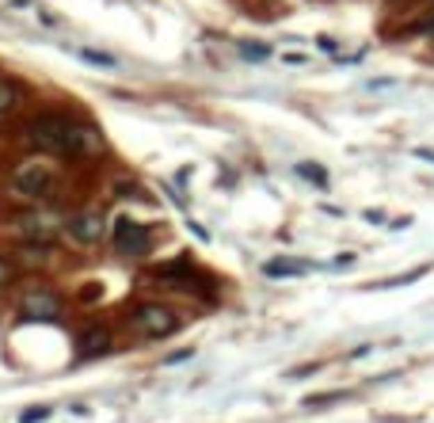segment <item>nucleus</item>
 I'll return each instance as SVG.
<instances>
[{
	"label": "nucleus",
	"instance_id": "obj_1",
	"mask_svg": "<svg viewBox=\"0 0 434 423\" xmlns=\"http://www.w3.org/2000/svg\"><path fill=\"white\" fill-rule=\"evenodd\" d=\"M27 137L35 149L54 153V157H92L103 149V137L84 122H72L65 115H38L27 126Z\"/></svg>",
	"mask_w": 434,
	"mask_h": 423
},
{
	"label": "nucleus",
	"instance_id": "obj_2",
	"mask_svg": "<svg viewBox=\"0 0 434 423\" xmlns=\"http://www.w3.org/2000/svg\"><path fill=\"white\" fill-rule=\"evenodd\" d=\"M175 313L168 305H156V302H145L134 309V328L141 332V336H149V339H164V336H172L175 332Z\"/></svg>",
	"mask_w": 434,
	"mask_h": 423
},
{
	"label": "nucleus",
	"instance_id": "obj_3",
	"mask_svg": "<svg viewBox=\"0 0 434 423\" xmlns=\"http://www.w3.org/2000/svg\"><path fill=\"white\" fill-rule=\"evenodd\" d=\"M111 244H115L118 256H145V248H149V229L138 225L134 217H115V225H111Z\"/></svg>",
	"mask_w": 434,
	"mask_h": 423
},
{
	"label": "nucleus",
	"instance_id": "obj_4",
	"mask_svg": "<svg viewBox=\"0 0 434 423\" xmlns=\"http://www.w3.org/2000/svg\"><path fill=\"white\" fill-rule=\"evenodd\" d=\"M50 183H54V176H50V168H42V164H23L19 172L12 176V187L19 194H27V199H42V194L50 191Z\"/></svg>",
	"mask_w": 434,
	"mask_h": 423
},
{
	"label": "nucleus",
	"instance_id": "obj_5",
	"mask_svg": "<svg viewBox=\"0 0 434 423\" xmlns=\"http://www.w3.org/2000/svg\"><path fill=\"white\" fill-rule=\"evenodd\" d=\"M15 225H19L23 240H31V244H50L61 233V222L54 214H23Z\"/></svg>",
	"mask_w": 434,
	"mask_h": 423
},
{
	"label": "nucleus",
	"instance_id": "obj_6",
	"mask_svg": "<svg viewBox=\"0 0 434 423\" xmlns=\"http://www.w3.org/2000/svg\"><path fill=\"white\" fill-rule=\"evenodd\" d=\"M65 229H69V237L77 240V244H95V240L103 237V214H99V210L72 214L69 222H65Z\"/></svg>",
	"mask_w": 434,
	"mask_h": 423
},
{
	"label": "nucleus",
	"instance_id": "obj_7",
	"mask_svg": "<svg viewBox=\"0 0 434 423\" xmlns=\"http://www.w3.org/2000/svg\"><path fill=\"white\" fill-rule=\"evenodd\" d=\"M23 313L35 316V321H50V316L61 313V298L54 294V290H31V294L23 298Z\"/></svg>",
	"mask_w": 434,
	"mask_h": 423
},
{
	"label": "nucleus",
	"instance_id": "obj_8",
	"mask_svg": "<svg viewBox=\"0 0 434 423\" xmlns=\"http://www.w3.org/2000/svg\"><path fill=\"white\" fill-rule=\"evenodd\" d=\"M115 347V339H111L107 328H92L80 336V359H103V355Z\"/></svg>",
	"mask_w": 434,
	"mask_h": 423
},
{
	"label": "nucleus",
	"instance_id": "obj_9",
	"mask_svg": "<svg viewBox=\"0 0 434 423\" xmlns=\"http://www.w3.org/2000/svg\"><path fill=\"white\" fill-rule=\"evenodd\" d=\"M312 263H301V259H271L263 263V275L267 279H297V275H309Z\"/></svg>",
	"mask_w": 434,
	"mask_h": 423
},
{
	"label": "nucleus",
	"instance_id": "obj_10",
	"mask_svg": "<svg viewBox=\"0 0 434 423\" xmlns=\"http://www.w3.org/2000/svg\"><path fill=\"white\" fill-rule=\"evenodd\" d=\"M19 103V88L12 84V80H4L0 77V115H8V111Z\"/></svg>",
	"mask_w": 434,
	"mask_h": 423
},
{
	"label": "nucleus",
	"instance_id": "obj_11",
	"mask_svg": "<svg viewBox=\"0 0 434 423\" xmlns=\"http://www.w3.org/2000/svg\"><path fill=\"white\" fill-rule=\"evenodd\" d=\"M297 176L309 180V183H316V187H328V172H324V168H316V164H297Z\"/></svg>",
	"mask_w": 434,
	"mask_h": 423
},
{
	"label": "nucleus",
	"instance_id": "obj_12",
	"mask_svg": "<svg viewBox=\"0 0 434 423\" xmlns=\"http://www.w3.org/2000/svg\"><path fill=\"white\" fill-rule=\"evenodd\" d=\"M240 54L248 61H267L271 58V46H259V43H240Z\"/></svg>",
	"mask_w": 434,
	"mask_h": 423
},
{
	"label": "nucleus",
	"instance_id": "obj_13",
	"mask_svg": "<svg viewBox=\"0 0 434 423\" xmlns=\"http://www.w3.org/2000/svg\"><path fill=\"white\" fill-rule=\"evenodd\" d=\"M50 416H54V408H50V404H38V408L23 412L19 423H42V420H50Z\"/></svg>",
	"mask_w": 434,
	"mask_h": 423
},
{
	"label": "nucleus",
	"instance_id": "obj_14",
	"mask_svg": "<svg viewBox=\"0 0 434 423\" xmlns=\"http://www.w3.org/2000/svg\"><path fill=\"white\" fill-rule=\"evenodd\" d=\"M80 58L92 61V65H103V69H115V58L111 54H99V50H80Z\"/></svg>",
	"mask_w": 434,
	"mask_h": 423
},
{
	"label": "nucleus",
	"instance_id": "obj_15",
	"mask_svg": "<svg viewBox=\"0 0 434 423\" xmlns=\"http://www.w3.org/2000/svg\"><path fill=\"white\" fill-rule=\"evenodd\" d=\"M12 279H15V263H8V259L0 256V290L12 286Z\"/></svg>",
	"mask_w": 434,
	"mask_h": 423
},
{
	"label": "nucleus",
	"instance_id": "obj_16",
	"mask_svg": "<svg viewBox=\"0 0 434 423\" xmlns=\"http://www.w3.org/2000/svg\"><path fill=\"white\" fill-rule=\"evenodd\" d=\"M320 362H309V366H297V370H289V378H309V374H316Z\"/></svg>",
	"mask_w": 434,
	"mask_h": 423
},
{
	"label": "nucleus",
	"instance_id": "obj_17",
	"mask_svg": "<svg viewBox=\"0 0 434 423\" xmlns=\"http://www.w3.org/2000/svg\"><path fill=\"white\" fill-rule=\"evenodd\" d=\"M351 263H355V252H343V256H339V259H335V263H332V267H339V271H343V267H351Z\"/></svg>",
	"mask_w": 434,
	"mask_h": 423
},
{
	"label": "nucleus",
	"instance_id": "obj_18",
	"mask_svg": "<svg viewBox=\"0 0 434 423\" xmlns=\"http://www.w3.org/2000/svg\"><path fill=\"white\" fill-rule=\"evenodd\" d=\"M316 46H320V50H324V54H335V38H316Z\"/></svg>",
	"mask_w": 434,
	"mask_h": 423
},
{
	"label": "nucleus",
	"instance_id": "obj_19",
	"mask_svg": "<svg viewBox=\"0 0 434 423\" xmlns=\"http://www.w3.org/2000/svg\"><path fill=\"white\" fill-rule=\"evenodd\" d=\"M415 157H423V160H431V164H434V149H415Z\"/></svg>",
	"mask_w": 434,
	"mask_h": 423
},
{
	"label": "nucleus",
	"instance_id": "obj_20",
	"mask_svg": "<svg viewBox=\"0 0 434 423\" xmlns=\"http://www.w3.org/2000/svg\"><path fill=\"white\" fill-rule=\"evenodd\" d=\"M427 31H434V15H431V20H427Z\"/></svg>",
	"mask_w": 434,
	"mask_h": 423
}]
</instances>
